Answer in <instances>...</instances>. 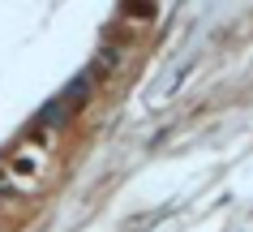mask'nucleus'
<instances>
[{
	"mask_svg": "<svg viewBox=\"0 0 253 232\" xmlns=\"http://www.w3.org/2000/svg\"><path fill=\"white\" fill-rule=\"evenodd\" d=\"M47 146H52V129H35L30 134V142H22V150H17L13 159H4V177L13 181L17 193H30L35 185H39V172L43 164H47Z\"/></svg>",
	"mask_w": 253,
	"mask_h": 232,
	"instance_id": "obj_1",
	"label": "nucleus"
},
{
	"mask_svg": "<svg viewBox=\"0 0 253 232\" xmlns=\"http://www.w3.org/2000/svg\"><path fill=\"white\" fill-rule=\"evenodd\" d=\"M120 13H125V17H137V22H150V17L159 13V9H155V4H125Z\"/></svg>",
	"mask_w": 253,
	"mask_h": 232,
	"instance_id": "obj_2",
	"label": "nucleus"
}]
</instances>
